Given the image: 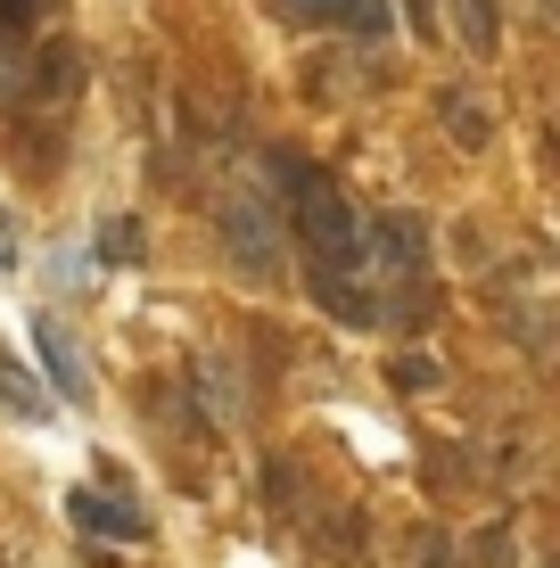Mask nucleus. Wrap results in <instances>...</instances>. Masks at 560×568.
Returning a JSON list of instances; mask_svg holds the SVG:
<instances>
[{
  "mask_svg": "<svg viewBox=\"0 0 560 568\" xmlns=\"http://www.w3.org/2000/svg\"><path fill=\"white\" fill-rule=\"evenodd\" d=\"M273 182H281L288 214H297V240L314 256V272H355L363 264V214L338 199L330 173L305 165V156H273Z\"/></svg>",
  "mask_w": 560,
  "mask_h": 568,
  "instance_id": "nucleus-1",
  "label": "nucleus"
},
{
  "mask_svg": "<svg viewBox=\"0 0 560 568\" xmlns=\"http://www.w3.org/2000/svg\"><path fill=\"white\" fill-rule=\"evenodd\" d=\"M215 231H223L231 264H240L247 281H273L281 256H288V247H281V223H273V206H264V199H223Z\"/></svg>",
  "mask_w": 560,
  "mask_h": 568,
  "instance_id": "nucleus-2",
  "label": "nucleus"
},
{
  "mask_svg": "<svg viewBox=\"0 0 560 568\" xmlns=\"http://www.w3.org/2000/svg\"><path fill=\"white\" fill-rule=\"evenodd\" d=\"M363 256H379L396 281H420L429 272V214H379V223H363Z\"/></svg>",
  "mask_w": 560,
  "mask_h": 568,
  "instance_id": "nucleus-3",
  "label": "nucleus"
},
{
  "mask_svg": "<svg viewBox=\"0 0 560 568\" xmlns=\"http://www.w3.org/2000/svg\"><path fill=\"white\" fill-rule=\"evenodd\" d=\"M190 396H198L206 428H240L247 420V387H240V371H231V355H190Z\"/></svg>",
  "mask_w": 560,
  "mask_h": 568,
  "instance_id": "nucleus-4",
  "label": "nucleus"
},
{
  "mask_svg": "<svg viewBox=\"0 0 560 568\" xmlns=\"http://www.w3.org/2000/svg\"><path fill=\"white\" fill-rule=\"evenodd\" d=\"M67 511H74V527H83V536H108V544H141V536H149V519L132 511L124 495H91V486H74Z\"/></svg>",
  "mask_w": 560,
  "mask_h": 568,
  "instance_id": "nucleus-5",
  "label": "nucleus"
},
{
  "mask_svg": "<svg viewBox=\"0 0 560 568\" xmlns=\"http://www.w3.org/2000/svg\"><path fill=\"white\" fill-rule=\"evenodd\" d=\"M74 83H83V50L74 42H42L26 58V91H42V100H74Z\"/></svg>",
  "mask_w": 560,
  "mask_h": 568,
  "instance_id": "nucleus-6",
  "label": "nucleus"
},
{
  "mask_svg": "<svg viewBox=\"0 0 560 568\" xmlns=\"http://www.w3.org/2000/svg\"><path fill=\"white\" fill-rule=\"evenodd\" d=\"M33 355L50 363V387H58V396H67V404H83V363H74V338L50 322V313H33Z\"/></svg>",
  "mask_w": 560,
  "mask_h": 568,
  "instance_id": "nucleus-7",
  "label": "nucleus"
},
{
  "mask_svg": "<svg viewBox=\"0 0 560 568\" xmlns=\"http://www.w3.org/2000/svg\"><path fill=\"white\" fill-rule=\"evenodd\" d=\"M454 33L470 58H495L503 50V0H454Z\"/></svg>",
  "mask_w": 560,
  "mask_h": 568,
  "instance_id": "nucleus-8",
  "label": "nucleus"
},
{
  "mask_svg": "<svg viewBox=\"0 0 560 568\" xmlns=\"http://www.w3.org/2000/svg\"><path fill=\"white\" fill-rule=\"evenodd\" d=\"M314 297L338 313V322H379V297H355V272H314Z\"/></svg>",
  "mask_w": 560,
  "mask_h": 568,
  "instance_id": "nucleus-9",
  "label": "nucleus"
},
{
  "mask_svg": "<svg viewBox=\"0 0 560 568\" xmlns=\"http://www.w3.org/2000/svg\"><path fill=\"white\" fill-rule=\"evenodd\" d=\"M338 33H355V42H388V33H396V9H388V0H346Z\"/></svg>",
  "mask_w": 560,
  "mask_h": 568,
  "instance_id": "nucleus-10",
  "label": "nucleus"
},
{
  "mask_svg": "<svg viewBox=\"0 0 560 568\" xmlns=\"http://www.w3.org/2000/svg\"><path fill=\"white\" fill-rule=\"evenodd\" d=\"M446 124H454V141H461V149H487V141H495L487 108H478V100H461V91H446Z\"/></svg>",
  "mask_w": 560,
  "mask_h": 568,
  "instance_id": "nucleus-11",
  "label": "nucleus"
},
{
  "mask_svg": "<svg viewBox=\"0 0 560 568\" xmlns=\"http://www.w3.org/2000/svg\"><path fill=\"white\" fill-rule=\"evenodd\" d=\"M0 404H9V413H26V420H50V396H42L17 363H0Z\"/></svg>",
  "mask_w": 560,
  "mask_h": 568,
  "instance_id": "nucleus-12",
  "label": "nucleus"
},
{
  "mask_svg": "<svg viewBox=\"0 0 560 568\" xmlns=\"http://www.w3.org/2000/svg\"><path fill=\"white\" fill-rule=\"evenodd\" d=\"M273 17H288V26H338L346 0H273Z\"/></svg>",
  "mask_w": 560,
  "mask_h": 568,
  "instance_id": "nucleus-13",
  "label": "nucleus"
},
{
  "mask_svg": "<svg viewBox=\"0 0 560 568\" xmlns=\"http://www.w3.org/2000/svg\"><path fill=\"white\" fill-rule=\"evenodd\" d=\"M100 256H108V264H132V256H141V223H132V214H115V223L100 231Z\"/></svg>",
  "mask_w": 560,
  "mask_h": 568,
  "instance_id": "nucleus-14",
  "label": "nucleus"
},
{
  "mask_svg": "<svg viewBox=\"0 0 560 568\" xmlns=\"http://www.w3.org/2000/svg\"><path fill=\"white\" fill-rule=\"evenodd\" d=\"M470 568H511V527H478L470 536Z\"/></svg>",
  "mask_w": 560,
  "mask_h": 568,
  "instance_id": "nucleus-15",
  "label": "nucleus"
},
{
  "mask_svg": "<svg viewBox=\"0 0 560 568\" xmlns=\"http://www.w3.org/2000/svg\"><path fill=\"white\" fill-rule=\"evenodd\" d=\"M33 17H58V0H0V26L9 33H26Z\"/></svg>",
  "mask_w": 560,
  "mask_h": 568,
  "instance_id": "nucleus-16",
  "label": "nucleus"
},
{
  "mask_svg": "<svg viewBox=\"0 0 560 568\" xmlns=\"http://www.w3.org/2000/svg\"><path fill=\"white\" fill-rule=\"evenodd\" d=\"M404 17H413V33H420V42H429V33L446 26V9H437V0H404Z\"/></svg>",
  "mask_w": 560,
  "mask_h": 568,
  "instance_id": "nucleus-17",
  "label": "nucleus"
},
{
  "mask_svg": "<svg viewBox=\"0 0 560 568\" xmlns=\"http://www.w3.org/2000/svg\"><path fill=\"white\" fill-rule=\"evenodd\" d=\"M396 387H437V363H420V355H404V363H396Z\"/></svg>",
  "mask_w": 560,
  "mask_h": 568,
  "instance_id": "nucleus-18",
  "label": "nucleus"
},
{
  "mask_svg": "<svg viewBox=\"0 0 560 568\" xmlns=\"http://www.w3.org/2000/svg\"><path fill=\"white\" fill-rule=\"evenodd\" d=\"M26 100V67H17V58H0V108H17Z\"/></svg>",
  "mask_w": 560,
  "mask_h": 568,
  "instance_id": "nucleus-19",
  "label": "nucleus"
},
{
  "mask_svg": "<svg viewBox=\"0 0 560 568\" xmlns=\"http://www.w3.org/2000/svg\"><path fill=\"white\" fill-rule=\"evenodd\" d=\"M420 568H461V560H454L446 536H420Z\"/></svg>",
  "mask_w": 560,
  "mask_h": 568,
  "instance_id": "nucleus-20",
  "label": "nucleus"
}]
</instances>
